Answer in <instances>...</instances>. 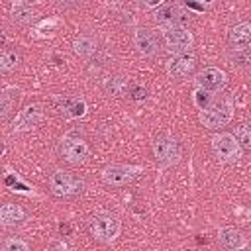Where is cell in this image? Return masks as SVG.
<instances>
[{
  "label": "cell",
  "instance_id": "ba28073f",
  "mask_svg": "<svg viewBox=\"0 0 251 251\" xmlns=\"http://www.w3.org/2000/svg\"><path fill=\"white\" fill-rule=\"evenodd\" d=\"M190 16L192 14L180 4H163L155 12V24L163 31L175 29V27H186V24L190 22Z\"/></svg>",
  "mask_w": 251,
  "mask_h": 251
},
{
  "label": "cell",
  "instance_id": "3957f363",
  "mask_svg": "<svg viewBox=\"0 0 251 251\" xmlns=\"http://www.w3.org/2000/svg\"><path fill=\"white\" fill-rule=\"evenodd\" d=\"M47 186H49L51 194L57 198H76L84 192L82 178H78L76 175H73L65 169H55L47 178Z\"/></svg>",
  "mask_w": 251,
  "mask_h": 251
},
{
  "label": "cell",
  "instance_id": "52a82bcc",
  "mask_svg": "<svg viewBox=\"0 0 251 251\" xmlns=\"http://www.w3.org/2000/svg\"><path fill=\"white\" fill-rule=\"evenodd\" d=\"M233 118V104L229 100H220L210 104L206 110L198 112V120L206 129H222L224 126H227Z\"/></svg>",
  "mask_w": 251,
  "mask_h": 251
},
{
  "label": "cell",
  "instance_id": "5b68a950",
  "mask_svg": "<svg viewBox=\"0 0 251 251\" xmlns=\"http://www.w3.org/2000/svg\"><path fill=\"white\" fill-rule=\"evenodd\" d=\"M141 175H143V167L141 165H129V163H112L100 171L102 182L112 186V188H122L126 184H131Z\"/></svg>",
  "mask_w": 251,
  "mask_h": 251
},
{
  "label": "cell",
  "instance_id": "4fadbf2b",
  "mask_svg": "<svg viewBox=\"0 0 251 251\" xmlns=\"http://www.w3.org/2000/svg\"><path fill=\"white\" fill-rule=\"evenodd\" d=\"M198 67V61L194 55L186 53V55H173L167 63H165V69H167V75L175 80H184L188 76L194 75Z\"/></svg>",
  "mask_w": 251,
  "mask_h": 251
},
{
  "label": "cell",
  "instance_id": "30bf717a",
  "mask_svg": "<svg viewBox=\"0 0 251 251\" xmlns=\"http://www.w3.org/2000/svg\"><path fill=\"white\" fill-rule=\"evenodd\" d=\"M163 45L171 55H186L194 47V35L188 27H175L163 31Z\"/></svg>",
  "mask_w": 251,
  "mask_h": 251
},
{
  "label": "cell",
  "instance_id": "277c9868",
  "mask_svg": "<svg viewBox=\"0 0 251 251\" xmlns=\"http://www.w3.org/2000/svg\"><path fill=\"white\" fill-rule=\"evenodd\" d=\"M57 153L61 157V161H65L67 165H82L88 155H90V147L86 143V139L82 135H78L76 131H69L61 137Z\"/></svg>",
  "mask_w": 251,
  "mask_h": 251
},
{
  "label": "cell",
  "instance_id": "6da1fadb",
  "mask_svg": "<svg viewBox=\"0 0 251 251\" xmlns=\"http://www.w3.org/2000/svg\"><path fill=\"white\" fill-rule=\"evenodd\" d=\"M86 231L100 243H114L122 231V222L112 212H94L86 218Z\"/></svg>",
  "mask_w": 251,
  "mask_h": 251
},
{
  "label": "cell",
  "instance_id": "484cf974",
  "mask_svg": "<svg viewBox=\"0 0 251 251\" xmlns=\"http://www.w3.org/2000/svg\"><path fill=\"white\" fill-rule=\"evenodd\" d=\"M129 94H131V98H133V100H143V98L147 96V90H145L143 86L133 84V86L129 88Z\"/></svg>",
  "mask_w": 251,
  "mask_h": 251
},
{
  "label": "cell",
  "instance_id": "ffe728a7",
  "mask_svg": "<svg viewBox=\"0 0 251 251\" xmlns=\"http://www.w3.org/2000/svg\"><path fill=\"white\" fill-rule=\"evenodd\" d=\"M10 16L16 24L25 25V24H31L35 20V8L27 2H14L12 10H10Z\"/></svg>",
  "mask_w": 251,
  "mask_h": 251
},
{
  "label": "cell",
  "instance_id": "5bb4252c",
  "mask_svg": "<svg viewBox=\"0 0 251 251\" xmlns=\"http://www.w3.org/2000/svg\"><path fill=\"white\" fill-rule=\"evenodd\" d=\"M53 104H55V110L59 114H63L65 118H71V120L82 118L86 114V102L82 98H78V96L61 94V96L53 98Z\"/></svg>",
  "mask_w": 251,
  "mask_h": 251
},
{
  "label": "cell",
  "instance_id": "cb8c5ba5",
  "mask_svg": "<svg viewBox=\"0 0 251 251\" xmlns=\"http://www.w3.org/2000/svg\"><path fill=\"white\" fill-rule=\"evenodd\" d=\"M192 98H194V104H196V108H198V110H206L210 104H214L212 94H210V92H206V90H200V88H196V90H194Z\"/></svg>",
  "mask_w": 251,
  "mask_h": 251
},
{
  "label": "cell",
  "instance_id": "7402d4cb",
  "mask_svg": "<svg viewBox=\"0 0 251 251\" xmlns=\"http://www.w3.org/2000/svg\"><path fill=\"white\" fill-rule=\"evenodd\" d=\"M233 137L237 139V143L243 151H251V122H241L235 127Z\"/></svg>",
  "mask_w": 251,
  "mask_h": 251
},
{
  "label": "cell",
  "instance_id": "44dd1931",
  "mask_svg": "<svg viewBox=\"0 0 251 251\" xmlns=\"http://www.w3.org/2000/svg\"><path fill=\"white\" fill-rule=\"evenodd\" d=\"M20 65V55L16 53V49L4 47L0 53V71L2 73H10Z\"/></svg>",
  "mask_w": 251,
  "mask_h": 251
},
{
  "label": "cell",
  "instance_id": "e0dca14e",
  "mask_svg": "<svg viewBox=\"0 0 251 251\" xmlns=\"http://www.w3.org/2000/svg\"><path fill=\"white\" fill-rule=\"evenodd\" d=\"M22 100V90L16 86H4L0 92V118L6 124L10 120V116H16V108Z\"/></svg>",
  "mask_w": 251,
  "mask_h": 251
},
{
  "label": "cell",
  "instance_id": "9a60e30c",
  "mask_svg": "<svg viewBox=\"0 0 251 251\" xmlns=\"http://www.w3.org/2000/svg\"><path fill=\"white\" fill-rule=\"evenodd\" d=\"M218 243L224 251H241L247 247V237L239 227L226 226L218 231Z\"/></svg>",
  "mask_w": 251,
  "mask_h": 251
},
{
  "label": "cell",
  "instance_id": "d6986e66",
  "mask_svg": "<svg viewBox=\"0 0 251 251\" xmlns=\"http://www.w3.org/2000/svg\"><path fill=\"white\" fill-rule=\"evenodd\" d=\"M73 51H75V55L80 57V59H90V57H94L96 51H98V41H96L92 35L82 33V35L75 37V41H73Z\"/></svg>",
  "mask_w": 251,
  "mask_h": 251
},
{
  "label": "cell",
  "instance_id": "7a4b0ae2",
  "mask_svg": "<svg viewBox=\"0 0 251 251\" xmlns=\"http://www.w3.org/2000/svg\"><path fill=\"white\" fill-rule=\"evenodd\" d=\"M151 149H153V157H155V163L159 169H169V167L176 165L182 157L180 141L171 133L155 135L151 141Z\"/></svg>",
  "mask_w": 251,
  "mask_h": 251
},
{
  "label": "cell",
  "instance_id": "4316f807",
  "mask_svg": "<svg viewBox=\"0 0 251 251\" xmlns=\"http://www.w3.org/2000/svg\"><path fill=\"white\" fill-rule=\"evenodd\" d=\"M247 216H249V220H251V210H249V212H247Z\"/></svg>",
  "mask_w": 251,
  "mask_h": 251
},
{
  "label": "cell",
  "instance_id": "ac0fdd59",
  "mask_svg": "<svg viewBox=\"0 0 251 251\" xmlns=\"http://www.w3.org/2000/svg\"><path fill=\"white\" fill-rule=\"evenodd\" d=\"M25 220H27V216H25V212H24L22 206L12 204V202L2 204V208H0V224H2L4 227H16V226H22Z\"/></svg>",
  "mask_w": 251,
  "mask_h": 251
},
{
  "label": "cell",
  "instance_id": "7c38bea8",
  "mask_svg": "<svg viewBox=\"0 0 251 251\" xmlns=\"http://www.w3.org/2000/svg\"><path fill=\"white\" fill-rule=\"evenodd\" d=\"M133 47H135L137 55L151 59V57L159 55V51H161V37L149 27H135Z\"/></svg>",
  "mask_w": 251,
  "mask_h": 251
},
{
  "label": "cell",
  "instance_id": "9c48e42d",
  "mask_svg": "<svg viewBox=\"0 0 251 251\" xmlns=\"http://www.w3.org/2000/svg\"><path fill=\"white\" fill-rule=\"evenodd\" d=\"M45 118V112H43V106L33 102V104H27L24 106L10 122V131L12 133H22V131H31L35 129Z\"/></svg>",
  "mask_w": 251,
  "mask_h": 251
},
{
  "label": "cell",
  "instance_id": "2e32d148",
  "mask_svg": "<svg viewBox=\"0 0 251 251\" xmlns=\"http://www.w3.org/2000/svg\"><path fill=\"white\" fill-rule=\"evenodd\" d=\"M227 43L233 51H251V22L235 24L227 33Z\"/></svg>",
  "mask_w": 251,
  "mask_h": 251
},
{
  "label": "cell",
  "instance_id": "8fae6325",
  "mask_svg": "<svg viewBox=\"0 0 251 251\" xmlns=\"http://www.w3.org/2000/svg\"><path fill=\"white\" fill-rule=\"evenodd\" d=\"M227 73L218 69V67H206L202 69L196 76H194V82H196V88L200 90H206L210 94H220L226 86H227Z\"/></svg>",
  "mask_w": 251,
  "mask_h": 251
},
{
  "label": "cell",
  "instance_id": "603a6c76",
  "mask_svg": "<svg viewBox=\"0 0 251 251\" xmlns=\"http://www.w3.org/2000/svg\"><path fill=\"white\" fill-rule=\"evenodd\" d=\"M106 90L114 96H124V94H129V88H127V80L124 76H112L110 80H106Z\"/></svg>",
  "mask_w": 251,
  "mask_h": 251
},
{
  "label": "cell",
  "instance_id": "d4e9b609",
  "mask_svg": "<svg viewBox=\"0 0 251 251\" xmlns=\"http://www.w3.org/2000/svg\"><path fill=\"white\" fill-rule=\"evenodd\" d=\"M2 251H29V245L20 237H8L2 243Z\"/></svg>",
  "mask_w": 251,
  "mask_h": 251
},
{
  "label": "cell",
  "instance_id": "8992f818",
  "mask_svg": "<svg viewBox=\"0 0 251 251\" xmlns=\"http://www.w3.org/2000/svg\"><path fill=\"white\" fill-rule=\"evenodd\" d=\"M210 149H212V155L224 165H233L243 155V149L239 147V143L233 137V133H226V131L224 133H216L212 137Z\"/></svg>",
  "mask_w": 251,
  "mask_h": 251
}]
</instances>
